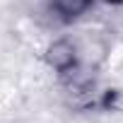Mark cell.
I'll use <instances>...</instances> for the list:
<instances>
[{
  "label": "cell",
  "instance_id": "3957f363",
  "mask_svg": "<svg viewBox=\"0 0 123 123\" xmlns=\"http://www.w3.org/2000/svg\"><path fill=\"white\" fill-rule=\"evenodd\" d=\"M106 3H121V0H106Z\"/></svg>",
  "mask_w": 123,
  "mask_h": 123
},
{
  "label": "cell",
  "instance_id": "6da1fadb",
  "mask_svg": "<svg viewBox=\"0 0 123 123\" xmlns=\"http://www.w3.org/2000/svg\"><path fill=\"white\" fill-rule=\"evenodd\" d=\"M46 60H48L51 68H55L60 73H68L75 65V48H73V43L65 41V39L51 43L48 51H46Z\"/></svg>",
  "mask_w": 123,
  "mask_h": 123
},
{
  "label": "cell",
  "instance_id": "7a4b0ae2",
  "mask_svg": "<svg viewBox=\"0 0 123 123\" xmlns=\"http://www.w3.org/2000/svg\"><path fill=\"white\" fill-rule=\"evenodd\" d=\"M89 5H92V0H51L53 12H55L60 19H65V22L77 19L82 12L89 10Z\"/></svg>",
  "mask_w": 123,
  "mask_h": 123
}]
</instances>
